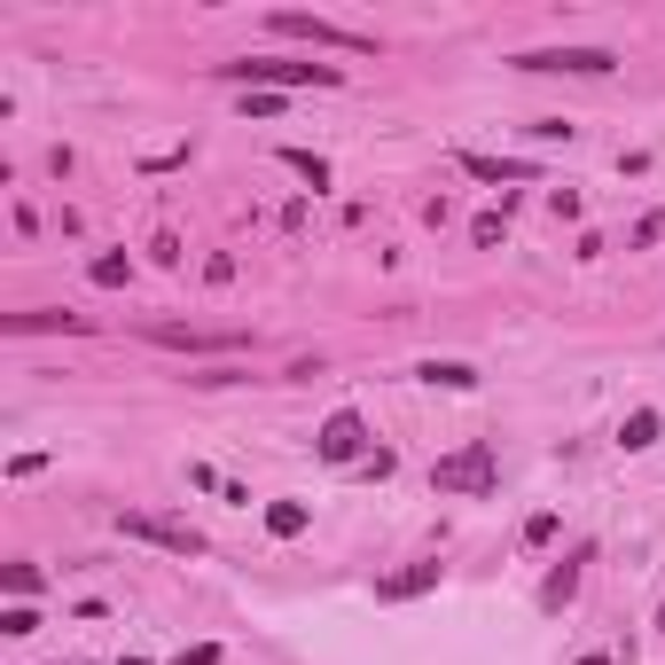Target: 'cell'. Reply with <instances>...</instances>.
<instances>
[{
    "label": "cell",
    "mask_w": 665,
    "mask_h": 665,
    "mask_svg": "<svg viewBox=\"0 0 665 665\" xmlns=\"http://www.w3.org/2000/svg\"><path fill=\"white\" fill-rule=\"evenodd\" d=\"M657 619H665V611H657Z\"/></svg>",
    "instance_id": "cell-23"
},
{
    "label": "cell",
    "mask_w": 665,
    "mask_h": 665,
    "mask_svg": "<svg viewBox=\"0 0 665 665\" xmlns=\"http://www.w3.org/2000/svg\"><path fill=\"white\" fill-rule=\"evenodd\" d=\"M181 665H219V650H212V642H196V650H181Z\"/></svg>",
    "instance_id": "cell-20"
},
{
    "label": "cell",
    "mask_w": 665,
    "mask_h": 665,
    "mask_svg": "<svg viewBox=\"0 0 665 665\" xmlns=\"http://www.w3.org/2000/svg\"><path fill=\"white\" fill-rule=\"evenodd\" d=\"M571 596H579V564H556V571H548V588H540V603L556 611V603H571Z\"/></svg>",
    "instance_id": "cell-13"
},
{
    "label": "cell",
    "mask_w": 665,
    "mask_h": 665,
    "mask_svg": "<svg viewBox=\"0 0 665 665\" xmlns=\"http://www.w3.org/2000/svg\"><path fill=\"white\" fill-rule=\"evenodd\" d=\"M118 533H126V540H149V548H164V556H204V548H212L196 525H181V517H149V510H126Z\"/></svg>",
    "instance_id": "cell-3"
},
{
    "label": "cell",
    "mask_w": 665,
    "mask_h": 665,
    "mask_svg": "<svg viewBox=\"0 0 665 665\" xmlns=\"http://www.w3.org/2000/svg\"><path fill=\"white\" fill-rule=\"evenodd\" d=\"M462 173H478V181H533V164H525V157H485V149H462Z\"/></svg>",
    "instance_id": "cell-10"
},
{
    "label": "cell",
    "mask_w": 665,
    "mask_h": 665,
    "mask_svg": "<svg viewBox=\"0 0 665 665\" xmlns=\"http://www.w3.org/2000/svg\"><path fill=\"white\" fill-rule=\"evenodd\" d=\"M0 329H9V337H47V329H63V337H78V329H87V313H9Z\"/></svg>",
    "instance_id": "cell-9"
},
{
    "label": "cell",
    "mask_w": 665,
    "mask_h": 665,
    "mask_svg": "<svg viewBox=\"0 0 665 665\" xmlns=\"http://www.w3.org/2000/svg\"><path fill=\"white\" fill-rule=\"evenodd\" d=\"M579 665H611V657H579Z\"/></svg>",
    "instance_id": "cell-21"
},
{
    "label": "cell",
    "mask_w": 665,
    "mask_h": 665,
    "mask_svg": "<svg viewBox=\"0 0 665 665\" xmlns=\"http://www.w3.org/2000/svg\"><path fill=\"white\" fill-rule=\"evenodd\" d=\"M415 376H423V384H447V392H470V384H478V368H462V361H423Z\"/></svg>",
    "instance_id": "cell-12"
},
{
    "label": "cell",
    "mask_w": 665,
    "mask_h": 665,
    "mask_svg": "<svg viewBox=\"0 0 665 665\" xmlns=\"http://www.w3.org/2000/svg\"><path fill=\"white\" fill-rule=\"evenodd\" d=\"M267 24H275L282 40H313V47H337V55H368V47H376L368 32H345V24H329V17H305V9H275Z\"/></svg>",
    "instance_id": "cell-4"
},
{
    "label": "cell",
    "mask_w": 665,
    "mask_h": 665,
    "mask_svg": "<svg viewBox=\"0 0 665 665\" xmlns=\"http://www.w3.org/2000/svg\"><path fill=\"white\" fill-rule=\"evenodd\" d=\"M321 462H361V447H368V423H361V415L353 407H337V415H329V423H321Z\"/></svg>",
    "instance_id": "cell-7"
},
{
    "label": "cell",
    "mask_w": 665,
    "mask_h": 665,
    "mask_svg": "<svg viewBox=\"0 0 665 665\" xmlns=\"http://www.w3.org/2000/svg\"><path fill=\"white\" fill-rule=\"evenodd\" d=\"M267 533H275V540H298V533H305V510H298V502H275V510H267Z\"/></svg>",
    "instance_id": "cell-14"
},
{
    "label": "cell",
    "mask_w": 665,
    "mask_h": 665,
    "mask_svg": "<svg viewBox=\"0 0 665 665\" xmlns=\"http://www.w3.org/2000/svg\"><path fill=\"white\" fill-rule=\"evenodd\" d=\"M517 71H564V78H611V71H619V55H611V47H533V55H517Z\"/></svg>",
    "instance_id": "cell-5"
},
{
    "label": "cell",
    "mask_w": 665,
    "mask_h": 665,
    "mask_svg": "<svg viewBox=\"0 0 665 665\" xmlns=\"http://www.w3.org/2000/svg\"><path fill=\"white\" fill-rule=\"evenodd\" d=\"M126 275H133V259H118V251H103V259H95V282H103V290H118Z\"/></svg>",
    "instance_id": "cell-18"
},
{
    "label": "cell",
    "mask_w": 665,
    "mask_h": 665,
    "mask_svg": "<svg viewBox=\"0 0 665 665\" xmlns=\"http://www.w3.org/2000/svg\"><path fill=\"white\" fill-rule=\"evenodd\" d=\"M470 235H478V243H485V251H493V243H502V235H510V212H478V219H470Z\"/></svg>",
    "instance_id": "cell-17"
},
{
    "label": "cell",
    "mask_w": 665,
    "mask_h": 665,
    "mask_svg": "<svg viewBox=\"0 0 665 665\" xmlns=\"http://www.w3.org/2000/svg\"><path fill=\"white\" fill-rule=\"evenodd\" d=\"M431 485H439V493H493V485H502V462H493L485 439H470L462 454L431 462Z\"/></svg>",
    "instance_id": "cell-2"
},
{
    "label": "cell",
    "mask_w": 665,
    "mask_h": 665,
    "mask_svg": "<svg viewBox=\"0 0 665 665\" xmlns=\"http://www.w3.org/2000/svg\"><path fill=\"white\" fill-rule=\"evenodd\" d=\"M0 588H9L17 603H24V596H40V564H9V571H0Z\"/></svg>",
    "instance_id": "cell-15"
},
{
    "label": "cell",
    "mask_w": 665,
    "mask_h": 665,
    "mask_svg": "<svg viewBox=\"0 0 665 665\" xmlns=\"http://www.w3.org/2000/svg\"><path fill=\"white\" fill-rule=\"evenodd\" d=\"M423 588H439V564H407V571L376 579V603H407V596H423Z\"/></svg>",
    "instance_id": "cell-8"
},
{
    "label": "cell",
    "mask_w": 665,
    "mask_h": 665,
    "mask_svg": "<svg viewBox=\"0 0 665 665\" xmlns=\"http://www.w3.org/2000/svg\"><path fill=\"white\" fill-rule=\"evenodd\" d=\"M657 431H665V415H657V407H634L626 423H619V447L642 454V447H657Z\"/></svg>",
    "instance_id": "cell-11"
},
{
    "label": "cell",
    "mask_w": 665,
    "mask_h": 665,
    "mask_svg": "<svg viewBox=\"0 0 665 665\" xmlns=\"http://www.w3.org/2000/svg\"><path fill=\"white\" fill-rule=\"evenodd\" d=\"M282 164H290V173H305L313 189H329V164H321L313 149H282Z\"/></svg>",
    "instance_id": "cell-16"
},
{
    "label": "cell",
    "mask_w": 665,
    "mask_h": 665,
    "mask_svg": "<svg viewBox=\"0 0 665 665\" xmlns=\"http://www.w3.org/2000/svg\"><path fill=\"white\" fill-rule=\"evenodd\" d=\"M32 626H40L32 603H9V611H0V634H32Z\"/></svg>",
    "instance_id": "cell-19"
},
{
    "label": "cell",
    "mask_w": 665,
    "mask_h": 665,
    "mask_svg": "<svg viewBox=\"0 0 665 665\" xmlns=\"http://www.w3.org/2000/svg\"><path fill=\"white\" fill-rule=\"evenodd\" d=\"M118 665H149V657H118Z\"/></svg>",
    "instance_id": "cell-22"
},
{
    "label": "cell",
    "mask_w": 665,
    "mask_h": 665,
    "mask_svg": "<svg viewBox=\"0 0 665 665\" xmlns=\"http://www.w3.org/2000/svg\"><path fill=\"white\" fill-rule=\"evenodd\" d=\"M219 78H235V87L251 95H275V87H337V63H298V55H243V63H219Z\"/></svg>",
    "instance_id": "cell-1"
},
{
    "label": "cell",
    "mask_w": 665,
    "mask_h": 665,
    "mask_svg": "<svg viewBox=\"0 0 665 665\" xmlns=\"http://www.w3.org/2000/svg\"><path fill=\"white\" fill-rule=\"evenodd\" d=\"M141 337L149 345H173V353H243V345H251L243 329H181V321H149Z\"/></svg>",
    "instance_id": "cell-6"
}]
</instances>
